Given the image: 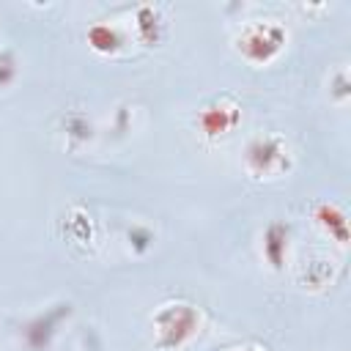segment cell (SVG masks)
Listing matches in <instances>:
<instances>
[{"mask_svg": "<svg viewBox=\"0 0 351 351\" xmlns=\"http://www.w3.org/2000/svg\"><path fill=\"white\" fill-rule=\"evenodd\" d=\"M88 44L96 49V52H115L118 44H121V36L115 27L110 25H93L88 30Z\"/></svg>", "mask_w": 351, "mask_h": 351, "instance_id": "obj_9", "label": "cell"}, {"mask_svg": "<svg viewBox=\"0 0 351 351\" xmlns=\"http://www.w3.org/2000/svg\"><path fill=\"white\" fill-rule=\"evenodd\" d=\"M16 74V60L11 49H0V88H5Z\"/></svg>", "mask_w": 351, "mask_h": 351, "instance_id": "obj_10", "label": "cell"}, {"mask_svg": "<svg viewBox=\"0 0 351 351\" xmlns=\"http://www.w3.org/2000/svg\"><path fill=\"white\" fill-rule=\"evenodd\" d=\"M288 225L282 222H271L263 233V258L271 263V269H282L285 261V250H288Z\"/></svg>", "mask_w": 351, "mask_h": 351, "instance_id": "obj_5", "label": "cell"}, {"mask_svg": "<svg viewBox=\"0 0 351 351\" xmlns=\"http://www.w3.org/2000/svg\"><path fill=\"white\" fill-rule=\"evenodd\" d=\"M348 96V82H346V74H340V82H337V99H346Z\"/></svg>", "mask_w": 351, "mask_h": 351, "instance_id": "obj_11", "label": "cell"}, {"mask_svg": "<svg viewBox=\"0 0 351 351\" xmlns=\"http://www.w3.org/2000/svg\"><path fill=\"white\" fill-rule=\"evenodd\" d=\"M162 36V19L154 5H140L137 8V38L143 44H156Z\"/></svg>", "mask_w": 351, "mask_h": 351, "instance_id": "obj_8", "label": "cell"}, {"mask_svg": "<svg viewBox=\"0 0 351 351\" xmlns=\"http://www.w3.org/2000/svg\"><path fill=\"white\" fill-rule=\"evenodd\" d=\"M239 101L233 96H217L211 104H206L197 115V123L203 129V134L208 140H217V137H225L230 129H236L239 123Z\"/></svg>", "mask_w": 351, "mask_h": 351, "instance_id": "obj_4", "label": "cell"}, {"mask_svg": "<svg viewBox=\"0 0 351 351\" xmlns=\"http://www.w3.org/2000/svg\"><path fill=\"white\" fill-rule=\"evenodd\" d=\"M244 165L255 178H274L291 167V154L282 137L266 134L255 137L244 151Z\"/></svg>", "mask_w": 351, "mask_h": 351, "instance_id": "obj_3", "label": "cell"}, {"mask_svg": "<svg viewBox=\"0 0 351 351\" xmlns=\"http://www.w3.org/2000/svg\"><path fill=\"white\" fill-rule=\"evenodd\" d=\"M315 222L337 239V244H346L348 241V222H346V214L337 208V206H329V203H321L315 208Z\"/></svg>", "mask_w": 351, "mask_h": 351, "instance_id": "obj_6", "label": "cell"}, {"mask_svg": "<svg viewBox=\"0 0 351 351\" xmlns=\"http://www.w3.org/2000/svg\"><path fill=\"white\" fill-rule=\"evenodd\" d=\"M241 351H258V348H241Z\"/></svg>", "mask_w": 351, "mask_h": 351, "instance_id": "obj_12", "label": "cell"}, {"mask_svg": "<svg viewBox=\"0 0 351 351\" xmlns=\"http://www.w3.org/2000/svg\"><path fill=\"white\" fill-rule=\"evenodd\" d=\"M63 315H69V304H58L52 313H47V315H41V318H36L30 326H27V340H30V346L33 348H41V346H47V340L52 337V326H58V321L63 318Z\"/></svg>", "mask_w": 351, "mask_h": 351, "instance_id": "obj_7", "label": "cell"}, {"mask_svg": "<svg viewBox=\"0 0 351 351\" xmlns=\"http://www.w3.org/2000/svg\"><path fill=\"white\" fill-rule=\"evenodd\" d=\"M288 33L282 25L263 19V22H250L241 27L236 38V49L250 60V63H269L285 44Z\"/></svg>", "mask_w": 351, "mask_h": 351, "instance_id": "obj_2", "label": "cell"}, {"mask_svg": "<svg viewBox=\"0 0 351 351\" xmlns=\"http://www.w3.org/2000/svg\"><path fill=\"white\" fill-rule=\"evenodd\" d=\"M197 324H200V315L192 304L186 302H173V304H165L156 315H154V329H156V346L162 351H170V348H178L184 346L195 332H197Z\"/></svg>", "mask_w": 351, "mask_h": 351, "instance_id": "obj_1", "label": "cell"}]
</instances>
